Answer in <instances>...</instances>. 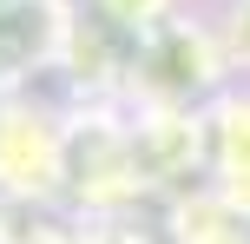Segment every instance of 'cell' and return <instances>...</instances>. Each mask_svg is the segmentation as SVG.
Listing matches in <instances>:
<instances>
[{"label":"cell","instance_id":"obj_1","mask_svg":"<svg viewBox=\"0 0 250 244\" xmlns=\"http://www.w3.org/2000/svg\"><path fill=\"white\" fill-rule=\"evenodd\" d=\"M198 158L230 198H250V79H224L198 106Z\"/></svg>","mask_w":250,"mask_h":244},{"label":"cell","instance_id":"obj_2","mask_svg":"<svg viewBox=\"0 0 250 244\" xmlns=\"http://www.w3.org/2000/svg\"><path fill=\"white\" fill-rule=\"evenodd\" d=\"M217 40H224V60H230V73H244V79H250V0H224Z\"/></svg>","mask_w":250,"mask_h":244}]
</instances>
